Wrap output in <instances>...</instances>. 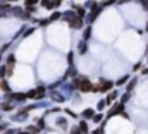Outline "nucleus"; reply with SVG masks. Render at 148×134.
I'll return each mask as SVG.
<instances>
[{
	"label": "nucleus",
	"mask_w": 148,
	"mask_h": 134,
	"mask_svg": "<svg viewBox=\"0 0 148 134\" xmlns=\"http://www.w3.org/2000/svg\"><path fill=\"white\" fill-rule=\"evenodd\" d=\"M114 83L112 81H105V79H100V84L93 86V93H105V91H110Z\"/></svg>",
	"instance_id": "f257e3e1"
},
{
	"label": "nucleus",
	"mask_w": 148,
	"mask_h": 134,
	"mask_svg": "<svg viewBox=\"0 0 148 134\" xmlns=\"http://www.w3.org/2000/svg\"><path fill=\"white\" fill-rule=\"evenodd\" d=\"M77 88H79V91H83V93H90V91H93V84H91L90 79H86V77L79 79Z\"/></svg>",
	"instance_id": "f03ea898"
},
{
	"label": "nucleus",
	"mask_w": 148,
	"mask_h": 134,
	"mask_svg": "<svg viewBox=\"0 0 148 134\" xmlns=\"http://www.w3.org/2000/svg\"><path fill=\"white\" fill-rule=\"evenodd\" d=\"M122 112H124V103H122V101H121V103H115L110 108V112H109V117H114V115L122 113Z\"/></svg>",
	"instance_id": "7ed1b4c3"
},
{
	"label": "nucleus",
	"mask_w": 148,
	"mask_h": 134,
	"mask_svg": "<svg viewBox=\"0 0 148 134\" xmlns=\"http://www.w3.org/2000/svg\"><path fill=\"white\" fill-rule=\"evenodd\" d=\"M114 100H117V91H112L110 95L107 96V100H105V101H107V105H110Z\"/></svg>",
	"instance_id": "20e7f679"
},
{
	"label": "nucleus",
	"mask_w": 148,
	"mask_h": 134,
	"mask_svg": "<svg viewBox=\"0 0 148 134\" xmlns=\"http://www.w3.org/2000/svg\"><path fill=\"white\" fill-rule=\"evenodd\" d=\"M93 115H95V112H93L91 108H86V110L83 112V117H88V119H93Z\"/></svg>",
	"instance_id": "39448f33"
},
{
	"label": "nucleus",
	"mask_w": 148,
	"mask_h": 134,
	"mask_svg": "<svg viewBox=\"0 0 148 134\" xmlns=\"http://www.w3.org/2000/svg\"><path fill=\"white\" fill-rule=\"evenodd\" d=\"M127 81H129V76H122V77L117 81V86H122V84H126Z\"/></svg>",
	"instance_id": "423d86ee"
},
{
	"label": "nucleus",
	"mask_w": 148,
	"mask_h": 134,
	"mask_svg": "<svg viewBox=\"0 0 148 134\" xmlns=\"http://www.w3.org/2000/svg\"><path fill=\"white\" fill-rule=\"evenodd\" d=\"M76 9H77V10H76V12H77V16H79V17H83V16H84V14H86V12H84V10H83V7H76Z\"/></svg>",
	"instance_id": "0eeeda50"
},
{
	"label": "nucleus",
	"mask_w": 148,
	"mask_h": 134,
	"mask_svg": "<svg viewBox=\"0 0 148 134\" xmlns=\"http://www.w3.org/2000/svg\"><path fill=\"white\" fill-rule=\"evenodd\" d=\"M134 86H136V79H133V81H131V83L127 84V91H131V90H133Z\"/></svg>",
	"instance_id": "6e6552de"
},
{
	"label": "nucleus",
	"mask_w": 148,
	"mask_h": 134,
	"mask_svg": "<svg viewBox=\"0 0 148 134\" xmlns=\"http://www.w3.org/2000/svg\"><path fill=\"white\" fill-rule=\"evenodd\" d=\"M102 119H103V117H102V113H98V115H93V122H97V124H98Z\"/></svg>",
	"instance_id": "1a4fd4ad"
},
{
	"label": "nucleus",
	"mask_w": 148,
	"mask_h": 134,
	"mask_svg": "<svg viewBox=\"0 0 148 134\" xmlns=\"http://www.w3.org/2000/svg\"><path fill=\"white\" fill-rule=\"evenodd\" d=\"M79 52H81V53L86 52V45H84V43H79Z\"/></svg>",
	"instance_id": "9d476101"
},
{
	"label": "nucleus",
	"mask_w": 148,
	"mask_h": 134,
	"mask_svg": "<svg viewBox=\"0 0 148 134\" xmlns=\"http://www.w3.org/2000/svg\"><path fill=\"white\" fill-rule=\"evenodd\" d=\"M79 129L86 133V131H88V127H86V122H81V124H79Z\"/></svg>",
	"instance_id": "9b49d317"
},
{
	"label": "nucleus",
	"mask_w": 148,
	"mask_h": 134,
	"mask_svg": "<svg viewBox=\"0 0 148 134\" xmlns=\"http://www.w3.org/2000/svg\"><path fill=\"white\" fill-rule=\"evenodd\" d=\"M105 105H107V101H105V100H102L100 103H98V110H102V108H103Z\"/></svg>",
	"instance_id": "f8f14e48"
},
{
	"label": "nucleus",
	"mask_w": 148,
	"mask_h": 134,
	"mask_svg": "<svg viewBox=\"0 0 148 134\" xmlns=\"http://www.w3.org/2000/svg\"><path fill=\"white\" fill-rule=\"evenodd\" d=\"M141 67H143V64H141V62H138V64H136V66L133 67V69H134V70H140Z\"/></svg>",
	"instance_id": "ddd939ff"
},
{
	"label": "nucleus",
	"mask_w": 148,
	"mask_h": 134,
	"mask_svg": "<svg viewBox=\"0 0 148 134\" xmlns=\"http://www.w3.org/2000/svg\"><path fill=\"white\" fill-rule=\"evenodd\" d=\"M90 33H91V31H90V28H88V29L84 31V40H88V38H90Z\"/></svg>",
	"instance_id": "4468645a"
},
{
	"label": "nucleus",
	"mask_w": 148,
	"mask_h": 134,
	"mask_svg": "<svg viewBox=\"0 0 148 134\" xmlns=\"http://www.w3.org/2000/svg\"><path fill=\"white\" fill-rule=\"evenodd\" d=\"M55 19H59V14H52V17H50V21H55Z\"/></svg>",
	"instance_id": "2eb2a0df"
},
{
	"label": "nucleus",
	"mask_w": 148,
	"mask_h": 134,
	"mask_svg": "<svg viewBox=\"0 0 148 134\" xmlns=\"http://www.w3.org/2000/svg\"><path fill=\"white\" fill-rule=\"evenodd\" d=\"M141 74H143V76H148V67H145V69L141 70Z\"/></svg>",
	"instance_id": "dca6fc26"
},
{
	"label": "nucleus",
	"mask_w": 148,
	"mask_h": 134,
	"mask_svg": "<svg viewBox=\"0 0 148 134\" xmlns=\"http://www.w3.org/2000/svg\"><path fill=\"white\" fill-rule=\"evenodd\" d=\"M2 90H3V91H7V90H9V88H7V83H2Z\"/></svg>",
	"instance_id": "f3484780"
},
{
	"label": "nucleus",
	"mask_w": 148,
	"mask_h": 134,
	"mask_svg": "<svg viewBox=\"0 0 148 134\" xmlns=\"http://www.w3.org/2000/svg\"><path fill=\"white\" fill-rule=\"evenodd\" d=\"M35 2H38V0H28V3H35Z\"/></svg>",
	"instance_id": "a211bd4d"
}]
</instances>
